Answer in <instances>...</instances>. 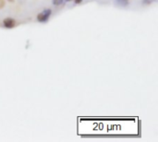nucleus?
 I'll list each match as a JSON object with an SVG mask.
<instances>
[{"instance_id":"1","label":"nucleus","mask_w":158,"mask_h":142,"mask_svg":"<svg viewBox=\"0 0 158 142\" xmlns=\"http://www.w3.org/2000/svg\"><path fill=\"white\" fill-rule=\"evenodd\" d=\"M52 14V11L51 9H45L43 11H42L41 13H39L37 15V20L41 23H45V22H47L49 20V18Z\"/></svg>"},{"instance_id":"2","label":"nucleus","mask_w":158,"mask_h":142,"mask_svg":"<svg viewBox=\"0 0 158 142\" xmlns=\"http://www.w3.org/2000/svg\"><path fill=\"white\" fill-rule=\"evenodd\" d=\"M3 24H4L5 28H7V29H12L16 26L17 22L12 18H7L4 20V21H3Z\"/></svg>"},{"instance_id":"3","label":"nucleus","mask_w":158,"mask_h":142,"mask_svg":"<svg viewBox=\"0 0 158 142\" xmlns=\"http://www.w3.org/2000/svg\"><path fill=\"white\" fill-rule=\"evenodd\" d=\"M116 1V4L117 6H119V7H127L128 5V0H115Z\"/></svg>"},{"instance_id":"4","label":"nucleus","mask_w":158,"mask_h":142,"mask_svg":"<svg viewBox=\"0 0 158 142\" xmlns=\"http://www.w3.org/2000/svg\"><path fill=\"white\" fill-rule=\"evenodd\" d=\"M64 2V0H52V3L55 6H60L62 5V3Z\"/></svg>"},{"instance_id":"5","label":"nucleus","mask_w":158,"mask_h":142,"mask_svg":"<svg viewBox=\"0 0 158 142\" xmlns=\"http://www.w3.org/2000/svg\"><path fill=\"white\" fill-rule=\"evenodd\" d=\"M154 1L155 0H142V4H144V5H150V4H152Z\"/></svg>"},{"instance_id":"6","label":"nucleus","mask_w":158,"mask_h":142,"mask_svg":"<svg viewBox=\"0 0 158 142\" xmlns=\"http://www.w3.org/2000/svg\"><path fill=\"white\" fill-rule=\"evenodd\" d=\"M82 0H75V3L76 4H80V3H82Z\"/></svg>"},{"instance_id":"7","label":"nucleus","mask_w":158,"mask_h":142,"mask_svg":"<svg viewBox=\"0 0 158 142\" xmlns=\"http://www.w3.org/2000/svg\"><path fill=\"white\" fill-rule=\"evenodd\" d=\"M9 2H13V1H14V0H9Z\"/></svg>"},{"instance_id":"8","label":"nucleus","mask_w":158,"mask_h":142,"mask_svg":"<svg viewBox=\"0 0 158 142\" xmlns=\"http://www.w3.org/2000/svg\"><path fill=\"white\" fill-rule=\"evenodd\" d=\"M66 1H68H68H71V0H66Z\"/></svg>"}]
</instances>
